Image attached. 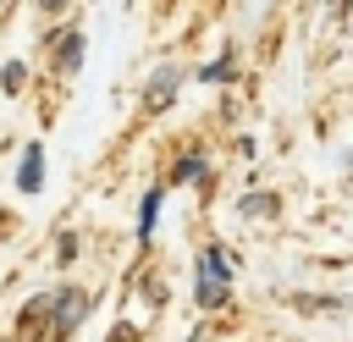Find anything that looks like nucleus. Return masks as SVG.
Here are the masks:
<instances>
[{"label": "nucleus", "mask_w": 353, "mask_h": 342, "mask_svg": "<svg viewBox=\"0 0 353 342\" xmlns=\"http://www.w3.org/2000/svg\"><path fill=\"white\" fill-rule=\"evenodd\" d=\"M226 287H232V270H226V259L210 248V254H199V303L204 309H215V303H226Z\"/></svg>", "instance_id": "1"}, {"label": "nucleus", "mask_w": 353, "mask_h": 342, "mask_svg": "<svg viewBox=\"0 0 353 342\" xmlns=\"http://www.w3.org/2000/svg\"><path fill=\"white\" fill-rule=\"evenodd\" d=\"M0 6H6V0H0Z\"/></svg>", "instance_id": "10"}, {"label": "nucleus", "mask_w": 353, "mask_h": 342, "mask_svg": "<svg viewBox=\"0 0 353 342\" xmlns=\"http://www.w3.org/2000/svg\"><path fill=\"white\" fill-rule=\"evenodd\" d=\"M199 77H204V83H226V77H232V55H221V61H210V66H204Z\"/></svg>", "instance_id": "6"}, {"label": "nucleus", "mask_w": 353, "mask_h": 342, "mask_svg": "<svg viewBox=\"0 0 353 342\" xmlns=\"http://www.w3.org/2000/svg\"><path fill=\"white\" fill-rule=\"evenodd\" d=\"M154 215H160V188H154V193H149V199H143V226H138V232H143V237H149V232H154Z\"/></svg>", "instance_id": "7"}, {"label": "nucleus", "mask_w": 353, "mask_h": 342, "mask_svg": "<svg viewBox=\"0 0 353 342\" xmlns=\"http://www.w3.org/2000/svg\"><path fill=\"white\" fill-rule=\"evenodd\" d=\"M61 6H66V0H39V11H61Z\"/></svg>", "instance_id": "9"}, {"label": "nucleus", "mask_w": 353, "mask_h": 342, "mask_svg": "<svg viewBox=\"0 0 353 342\" xmlns=\"http://www.w3.org/2000/svg\"><path fill=\"white\" fill-rule=\"evenodd\" d=\"M83 314H88V292H83V287H66V292L55 298V309H50V331H55V336H66Z\"/></svg>", "instance_id": "2"}, {"label": "nucleus", "mask_w": 353, "mask_h": 342, "mask_svg": "<svg viewBox=\"0 0 353 342\" xmlns=\"http://www.w3.org/2000/svg\"><path fill=\"white\" fill-rule=\"evenodd\" d=\"M39 182H44V143H28L22 149V165H17V188L22 193H39Z\"/></svg>", "instance_id": "4"}, {"label": "nucleus", "mask_w": 353, "mask_h": 342, "mask_svg": "<svg viewBox=\"0 0 353 342\" xmlns=\"http://www.w3.org/2000/svg\"><path fill=\"white\" fill-rule=\"evenodd\" d=\"M176 88H182V72H176V66H160V72L149 77V88H143V110H149V116L165 110V105L176 99Z\"/></svg>", "instance_id": "3"}, {"label": "nucleus", "mask_w": 353, "mask_h": 342, "mask_svg": "<svg viewBox=\"0 0 353 342\" xmlns=\"http://www.w3.org/2000/svg\"><path fill=\"white\" fill-rule=\"evenodd\" d=\"M199 171H204V160H199V154H188V160H182V165H176V182H193V177H199Z\"/></svg>", "instance_id": "8"}, {"label": "nucleus", "mask_w": 353, "mask_h": 342, "mask_svg": "<svg viewBox=\"0 0 353 342\" xmlns=\"http://www.w3.org/2000/svg\"><path fill=\"white\" fill-rule=\"evenodd\" d=\"M77 61H83V33H66V39L55 44V66H61V72H77Z\"/></svg>", "instance_id": "5"}]
</instances>
